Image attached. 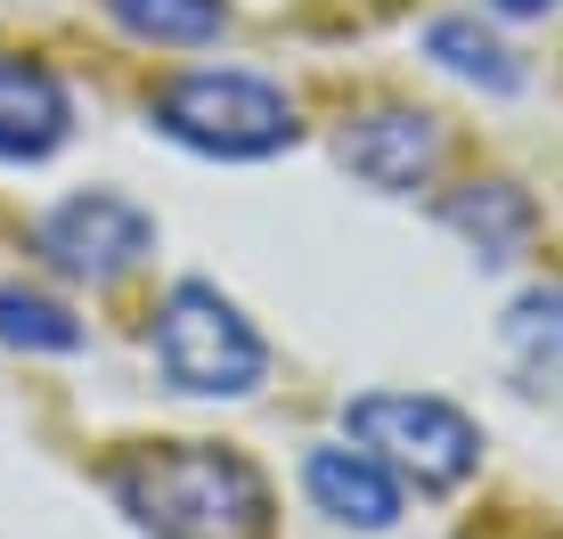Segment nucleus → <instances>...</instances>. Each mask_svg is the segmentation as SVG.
Wrapping results in <instances>:
<instances>
[{"label": "nucleus", "mask_w": 563, "mask_h": 539, "mask_svg": "<svg viewBox=\"0 0 563 539\" xmlns=\"http://www.w3.org/2000/svg\"><path fill=\"white\" fill-rule=\"evenodd\" d=\"M155 123L164 140L197 147V156H221V164H254V156H278L295 147V107L269 74H245V66H188L155 90Z\"/></svg>", "instance_id": "obj_3"}, {"label": "nucleus", "mask_w": 563, "mask_h": 539, "mask_svg": "<svg viewBox=\"0 0 563 539\" xmlns=\"http://www.w3.org/2000/svg\"><path fill=\"white\" fill-rule=\"evenodd\" d=\"M490 9H498V16H548L555 0H490Z\"/></svg>", "instance_id": "obj_14"}, {"label": "nucleus", "mask_w": 563, "mask_h": 539, "mask_svg": "<svg viewBox=\"0 0 563 539\" xmlns=\"http://www.w3.org/2000/svg\"><path fill=\"white\" fill-rule=\"evenodd\" d=\"M107 16L131 33V42H155V50H205V42H221L229 0H107Z\"/></svg>", "instance_id": "obj_11"}, {"label": "nucleus", "mask_w": 563, "mask_h": 539, "mask_svg": "<svg viewBox=\"0 0 563 539\" xmlns=\"http://www.w3.org/2000/svg\"><path fill=\"white\" fill-rule=\"evenodd\" d=\"M114 507L147 539H269L278 498L262 466L221 441H155V450L114 458Z\"/></svg>", "instance_id": "obj_1"}, {"label": "nucleus", "mask_w": 563, "mask_h": 539, "mask_svg": "<svg viewBox=\"0 0 563 539\" xmlns=\"http://www.w3.org/2000/svg\"><path fill=\"white\" fill-rule=\"evenodd\" d=\"M66 131H74L66 82H57L49 66H33V57L0 50V164H42V156H57Z\"/></svg>", "instance_id": "obj_7"}, {"label": "nucleus", "mask_w": 563, "mask_h": 539, "mask_svg": "<svg viewBox=\"0 0 563 539\" xmlns=\"http://www.w3.org/2000/svg\"><path fill=\"white\" fill-rule=\"evenodd\" d=\"M441 221H450L482 262H515L522 245H531V197H522L515 180H465V188H450Z\"/></svg>", "instance_id": "obj_9"}, {"label": "nucleus", "mask_w": 563, "mask_h": 539, "mask_svg": "<svg viewBox=\"0 0 563 539\" xmlns=\"http://www.w3.org/2000/svg\"><path fill=\"white\" fill-rule=\"evenodd\" d=\"M155 369H164L172 393H197V400H245L269 376V343L254 336V319L205 278H180L164 302H155Z\"/></svg>", "instance_id": "obj_2"}, {"label": "nucleus", "mask_w": 563, "mask_h": 539, "mask_svg": "<svg viewBox=\"0 0 563 539\" xmlns=\"http://www.w3.org/2000/svg\"><path fill=\"white\" fill-rule=\"evenodd\" d=\"M498 343H507L515 376L531 384V393H563V286H531L507 311Z\"/></svg>", "instance_id": "obj_10"}, {"label": "nucleus", "mask_w": 563, "mask_h": 539, "mask_svg": "<svg viewBox=\"0 0 563 539\" xmlns=\"http://www.w3.org/2000/svg\"><path fill=\"white\" fill-rule=\"evenodd\" d=\"M424 50H433L450 74L482 82V90H522V57L507 42H490L474 16H433V25H424Z\"/></svg>", "instance_id": "obj_12"}, {"label": "nucleus", "mask_w": 563, "mask_h": 539, "mask_svg": "<svg viewBox=\"0 0 563 539\" xmlns=\"http://www.w3.org/2000/svg\"><path fill=\"white\" fill-rule=\"evenodd\" d=\"M302 491L327 524L343 531H393L400 524V474L376 466L367 450H343V441H319L302 458Z\"/></svg>", "instance_id": "obj_6"}, {"label": "nucleus", "mask_w": 563, "mask_h": 539, "mask_svg": "<svg viewBox=\"0 0 563 539\" xmlns=\"http://www.w3.org/2000/svg\"><path fill=\"white\" fill-rule=\"evenodd\" d=\"M42 254L66 270V278L114 286L155 254V221L131 197H114V188H82V197H66V205L42 213Z\"/></svg>", "instance_id": "obj_5"}, {"label": "nucleus", "mask_w": 563, "mask_h": 539, "mask_svg": "<svg viewBox=\"0 0 563 539\" xmlns=\"http://www.w3.org/2000/svg\"><path fill=\"white\" fill-rule=\"evenodd\" d=\"M343 426L376 466H393L417 491H457L482 466V426L457 400H433V393H360L343 409Z\"/></svg>", "instance_id": "obj_4"}, {"label": "nucleus", "mask_w": 563, "mask_h": 539, "mask_svg": "<svg viewBox=\"0 0 563 539\" xmlns=\"http://www.w3.org/2000/svg\"><path fill=\"white\" fill-rule=\"evenodd\" d=\"M0 343L9 352H74L82 343V319L66 302L33 295V286H0Z\"/></svg>", "instance_id": "obj_13"}, {"label": "nucleus", "mask_w": 563, "mask_h": 539, "mask_svg": "<svg viewBox=\"0 0 563 539\" xmlns=\"http://www.w3.org/2000/svg\"><path fill=\"white\" fill-rule=\"evenodd\" d=\"M343 164H352L367 188H384V197H409L424 172L441 164V131H433V114H417V107H376V114H360V123L343 131Z\"/></svg>", "instance_id": "obj_8"}]
</instances>
